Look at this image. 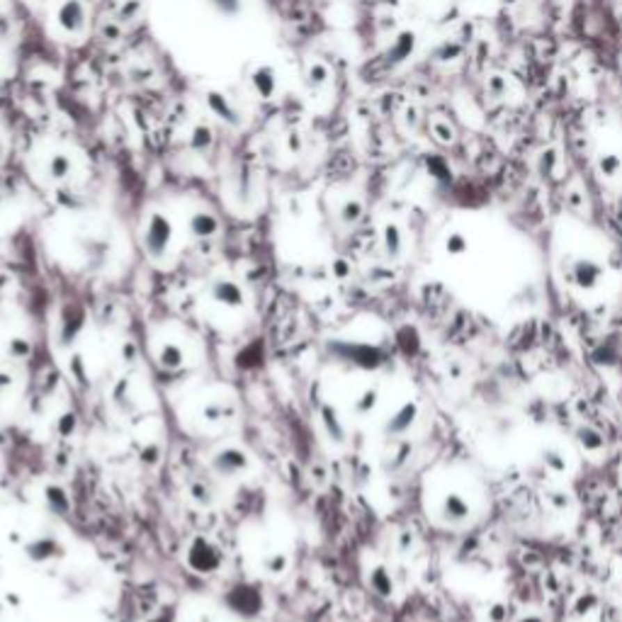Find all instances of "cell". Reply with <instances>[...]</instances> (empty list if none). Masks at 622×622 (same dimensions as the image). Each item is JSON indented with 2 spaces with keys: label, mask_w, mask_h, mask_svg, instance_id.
Instances as JSON below:
<instances>
[{
  "label": "cell",
  "mask_w": 622,
  "mask_h": 622,
  "mask_svg": "<svg viewBox=\"0 0 622 622\" xmlns=\"http://www.w3.org/2000/svg\"><path fill=\"white\" fill-rule=\"evenodd\" d=\"M185 561L192 571H197V574H214V571L221 569V561L224 559H221L219 547H216L214 542L207 540V537L200 535L190 542V547H187Z\"/></svg>",
  "instance_id": "4"
},
{
  "label": "cell",
  "mask_w": 622,
  "mask_h": 622,
  "mask_svg": "<svg viewBox=\"0 0 622 622\" xmlns=\"http://www.w3.org/2000/svg\"><path fill=\"white\" fill-rule=\"evenodd\" d=\"M86 19H88V13H86V5H83L81 0H63V3L58 5L56 22L63 32H68V34L83 32Z\"/></svg>",
  "instance_id": "7"
},
{
  "label": "cell",
  "mask_w": 622,
  "mask_h": 622,
  "mask_svg": "<svg viewBox=\"0 0 622 622\" xmlns=\"http://www.w3.org/2000/svg\"><path fill=\"white\" fill-rule=\"evenodd\" d=\"M433 129H436V134H440V136H438L440 141H452V129L445 125V122H436V125H433Z\"/></svg>",
  "instance_id": "37"
},
{
  "label": "cell",
  "mask_w": 622,
  "mask_h": 622,
  "mask_svg": "<svg viewBox=\"0 0 622 622\" xmlns=\"http://www.w3.org/2000/svg\"><path fill=\"white\" fill-rule=\"evenodd\" d=\"M8 603L17 605V603H19V598H17V596H8Z\"/></svg>",
  "instance_id": "45"
},
{
  "label": "cell",
  "mask_w": 622,
  "mask_h": 622,
  "mask_svg": "<svg viewBox=\"0 0 622 622\" xmlns=\"http://www.w3.org/2000/svg\"><path fill=\"white\" fill-rule=\"evenodd\" d=\"M413 51V34L411 32H404L397 37V42H394V47L389 49V58L392 61H404V58H408Z\"/></svg>",
  "instance_id": "25"
},
{
  "label": "cell",
  "mask_w": 622,
  "mask_h": 622,
  "mask_svg": "<svg viewBox=\"0 0 622 622\" xmlns=\"http://www.w3.org/2000/svg\"><path fill=\"white\" fill-rule=\"evenodd\" d=\"M190 226V234L195 239H212V236L219 231V219H216L212 212H195L187 221Z\"/></svg>",
  "instance_id": "14"
},
{
  "label": "cell",
  "mask_w": 622,
  "mask_h": 622,
  "mask_svg": "<svg viewBox=\"0 0 622 622\" xmlns=\"http://www.w3.org/2000/svg\"><path fill=\"white\" fill-rule=\"evenodd\" d=\"M141 457H144V462H149V465H156L158 462V447H146L144 452H141Z\"/></svg>",
  "instance_id": "42"
},
{
  "label": "cell",
  "mask_w": 622,
  "mask_h": 622,
  "mask_svg": "<svg viewBox=\"0 0 622 622\" xmlns=\"http://www.w3.org/2000/svg\"><path fill=\"white\" fill-rule=\"evenodd\" d=\"M73 170V161L68 154H54L47 161V173L51 180H66Z\"/></svg>",
  "instance_id": "20"
},
{
  "label": "cell",
  "mask_w": 622,
  "mask_h": 622,
  "mask_svg": "<svg viewBox=\"0 0 622 622\" xmlns=\"http://www.w3.org/2000/svg\"><path fill=\"white\" fill-rule=\"evenodd\" d=\"M369 589L374 591L377 596H382V598H389V596H394V576L389 574L387 566H374L372 571H369Z\"/></svg>",
  "instance_id": "17"
},
{
  "label": "cell",
  "mask_w": 622,
  "mask_h": 622,
  "mask_svg": "<svg viewBox=\"0 0 622 622\" xmlns=\"http://www.w3.org/2000/svg\"><path fill=\"white\" fill-rule=\"evenodd\" d=\"M338 355L343 360L360 365V367H377V365L384 362V355L372 345H340Z\"/></svg>",
  "instance_id": "11"
},
{
  "label": "cell",
  "mask_w": 622,
  "mask_h": 622,
  "mask_svg": "<svg viewBox=\"0 0 622 622\" xmlns=\"http://www.w3.org/2000/svg\"><path fill=\"white\" fill-rule=\"evenodd\" d=\"M605 278V268L593 258H574L566 265V280L581 292H591L596 289Z\"/></svg>",
  "instance_id": "5"
},
{
  "label": "cell",
  "mask_w": 622,
  "mask_h": 622,
  "mask_svg": "<svg viewBox=\"0 0 622 622\" xmlns=\"http://www.w3.org/2000/svg\"><path fill=\"white\" fill-rule=\"evenodd\" d=\"M488 620L491 622H503L506 620V608H503V605H493L491 613H488Z\"/></svg>",
  "instance_id": "40"
},
{
  "label": "cell",
  "mask_w": 622,
  "mask_h": 622,
  "mask_svg": "<svg viewBox=\"0 0 622 622\" xmlns=\"http://www.w3.org/2000/svg\"><path fill=\"white\" fill-rule=\"evenodd\" d=\"M154 622H170V620H168V618H158V620H154Z\"/></svg>",
  "instance_id": "47"
},
{
  "label": "cell",
  "mask_w": 622,
  "mask_h": 622,
  "mask_svg": "<svg viewBox=\"0 0 622 622\" xmlns=\"http://www.w3.org/2000/svg\"><path fill=\"white\" fill-rule=\"evenodd\" d=\"M321 423H324V431L328 433V438H333L335 442H343L345 438V428L340 423V418L335 416V411L330 406L321 408Z\"/></svg>",
  "instance_id": "21"
},
{
  "label": "cell",
  "mask_w": 622,
  "mask_h": 622,
  "mask_svg": "<svg viewBox=\"0 0 622 622\" xmlns=\"http://www.w3.org/2000/svg\"><path fill=\"white\" fill-rule=\"evenodd\" d=\"M287 555H282V552H278V555H270L268 559L263 561V566H265V571H268V574H273V576H280V574H285V569H287Z\"/></svg>",
  "instance_id": "34"
},
{
  "label": "cell",
  "mask_w": 622,
  "mask_h": 622,
  "mask_svg": "<svg viewBox=\"0 0 622 622\" xmlns=\"http://www.w3.org/2000/svg\"><path fill=\"white\" fill-rule=\"evenodd\" d=\"M362 214H365V205L360 200H345L338 212L340 221H343L345 226H355L360 219H362Z\"/></svg>",
  "instance_id": "22"
},
{
  "label": "cell",
  "mask_w": 622,
  "mask_h": 622,
  "mask_svg": "<svg viewBox=\"0 0 622 622\" xmlns=\"http://www.w3.org/2000/svg\"><path fill=\"white\" fill-rule=\"evenodd\" d=\"M445 250H447V255H465L467 250H469V241H467V236L465 234H447V239H445Z\"/></svg>",
  "instance_id": "31"
},
{
  "label": "cell",
  "mask_w": 622,
  "mask_h": 622,
  "mask_svg": "<svg viewBox=\"0 0 622 622\" xmlns=\"http://www.w3.org/2000/svg\"><path fill=\"white\" fill-rule=\"evenodd\" d=\"M83 326H86V311L83 309H68L66 314H63V321H61V343L71 345L73 340L78 338V333L83 330Z\"/></svg>",
  "instance_id": "15"
},
{
  "label": "cell",
  "mask_w": 622,
  "mask_h": 622,
  "mask_svg": "<svg viewBox=\"0 0 622 622\" xmlns=\"http://www.w3.org/2000/svg\"><path fill=\"white\" fill-rule=\"evenodd\" d=\"M209 3L214 5L221 15H229V17H234V15L241 13V0H209Z\"/></svg>",
  "instance_id": "36"
},
{
  "label": "cell",
  "mask_w": 622,
  "mask_h": 622,
  "mask_svg": "<svg viewBox=\"0 0 622 622\" xmlns=\"http://www.w3.org/2000/svg\"><path fill=\"white\" fill-rule=\"evenodd\" d=\"M542 460H545V465L550 467L552 472H557V474H564L566 469H569V457H566L561 450H557V447H550V450L545 452V457H542Z\"/></svg>",
  "instance_id": "28"
},
{
  "label": "cell",
  "mask_w": 622,
  "mask_h": 622,
  "mask_svg": "<svg viewBox=\"0 0 622 622\" xmlns=\"http://www.w3.org/2000/svg\"><path fill=\"white\" fill-rule=\"evenodd\" d=\"M10 384H13V377H10V374H5V372H0V394H3L5 389L10 387Z\"/></svg>",
  "instance_id": "44"
},
{
  "label": "cell",
  "mask_w": 622,
  "mask_h": 622,
  "mask_svg": "<svg viewBox=\"0 0 622 622\" xmlns=\"http://www.w3.org/2000/svg\"><path fill=\"white\" fill-rule=\"evenodd\" d=\"M170 241H173V221L166 214H161V212H154L149 216V221H146L144 234H141L144 250L154 260H161L168 253V248H170Z\"/></svg>",
  "instance_id": "2"
},
{
  "label": "cell",
  "mask_w": 622,
  "mask_h": 622,
  "mask_svg": "<svg viewBox=\"0 0 622 622\" xmlns=\"http://www.w3.org/2000/svg\"><path fill=\"white\" fill-rule=\"evenodd\" d=\"M44 501H47V508L54 516L63 518L71 513V498H68V493L61 486H54L51 484V486L44 488Z\"/></svg>",
  "instance_id": "16"
},
{
  "label": "cell",
  "mask_w": 622,
  "mask_h": 622,
  "mask_svg": "<svg viewBox=\"0 0 622 622\" xmlns=\"http://www.w3.org/2000/svg\"><path fill=\"white\" fill-rule=\"evenodd\" d=\"M76 428H78V418H76V413H61V416H58V421H56V433L61 438H71L73 433H76Z\"/></svg>",
  "instance_id": "33"
},
{
  "label": "cell",
  "mask_w": 622,
  "mask_h": 622,
  "mask_svg": "<svg viewBox=\"0 0 622 622\" xmlns=\"http://www.w3.org/2000/svg\"><path fill=\"white\" fill-rule=\"evenodd\" d=\"M209 292H212V299H214L216 304L229 307V309H239V307H244V302H246L244 289H241L234 280H224V278L214 280Z\"/></svg>",
  "instance_id": "9"
},
{
  "label": "cell",
  "mask_w": 622,
  "mask_h": 622,
  "mask_svg": "<svg viewBox=\"0 0 622 622\" xmlns=\"http://www.w3.org/2000/svg\"><path fill=\"white\" fill-rule=\"evenodd\" d=\"M224 605L236 615V618L255 620V618H260V613H263L265 600H263V593H260L258 586L236 584L234 589H229V593L224 596Z\"/></svg>",
  "instance_id": "1"
},
{
  "label": "cell",
  "mask_w": 622,
  "mask_h": 622,
  "mask_svg": "<svg viewBox=\"0 0 622 622\" xmlns=\"http://www.w3.org/2000/svg\"><path fill=\"white\" fill-rule=\"evenodd\" d=\"M516 622H545L542 620V615L540 613H535V610H527V613H520L518 615V620Z\"/></svg>",
  "instance_id": "41"
},
{
  "label": "cell",
  "mask_w": 622,
  "mask_h": 622,
  "mask_svg": "<svg viewBox=\"0 0 622 622\" xmlns=\"http://www.w3.org/2000/svg\"><path fill=\"white\" fill-rule=\"evenodd\" d=\"M205 100H207V107H209V112L216 117V120L226 122V125H229V127H239V125H241L239 110H236L234 102H231L229 97L224 95V93L207 90V93H205Z\"/></svg>",
  "instance_id": "10"
},
{
  "label": "cell",
  "mask_w": 622,
  "mask_h": 622,
  "mask_svg": "<svg viewBox=\"0 0 622 622\" xmlns=\"http://www.w3.org/2000/svg\"><path fill=\"white\" fill-rule=\"evenodd\" d=\"M192 496H195V501H200V503H209L212 498H209V491H207V488H202V486H192Z\"/></svg>",
  "instance_id": "39"
},
{
  "label": "cell",
  "mask_w": 622,
  "mask_h": 622,
  "mask_svg": "<svg viewBox=\"0 0 622 622\" xmlns=\"http://www.w3.org/2000/svg\"><path fill=\"white\" fill-rule=\"evenodd\" d=\"M620 481H622V472H620Z\"/></svg>",
  "instance_id": "49"
},
{
  "label": "cell",
  "mask_w": 622,
  "mask_h": 622,
  "mask_svg": "<svg viewBox=\"0 0 622 622\" xmlns=\"http://www.w3.org/2000/svg\"><path fill=\"white\" fill-rule=\"evenodd\" d=\"M158 365L163 369H180L185 365V353L177 343H163L158 353Z\"/></svg>",
  "instance_id": "19"
},
{
  "label": "cell",
  "mask_w": 622,
  "mask_h": 622,
  "mask_svg": "<svg viewBox=\"0 0 622 622\" xmlns=\"http://www.w3.org/2000/svg\"><path fill=\"white\" fill-rule=\"evenodd\" d=\"M0 207H3V195H0Z\"/></svg>",
  "instance_id": "48"
},
{
  "label": "cell",
  "mask_w": 622,
  "mask_h": 622,
  "mask_svg": "<svg viewBox=\"0 0 622 622\" xmlns=\"http://www.w3.org/2000/svg\"><path fill=\"white\" fill-rule=\"evenodd\" d=\"M63 545L56 540V537H37V540L27 542V547H24V555H27L29 561H34V564H44V561L49 559H61L63 557Z\"/></svg>",
  "instance_id": "8"
},
{
  "label": "cell",
  "mask_w": 622,
  "mask_h": 622,
  "mask_svg": "<svg viewBox=\"0 0 622 622\" xmlns=\"http://www.w3.org/2000/svg\"><path fill=\"white\" fill-rule=\"evenodd\" d=\"M8 353H10V358H15V360H24V358H29V353H32V343H29L27 338H10Z\"/></svg>",
  "instance_id": "32"
},
{
  "label": "cell",
  "mask_w": 622,
  "mask_h": 622,
  "mask_svg": "<svg viewBox=\"0 0 622 622\" xmlns=\"http://www.w3.org/2000/svg\"><path fill=\"white\" fill-rule=\"evenodd\" d=\"M250 86L260 100H273L278 93V73L273 66H258L250 73Z\"/></svg>",
  "instance_id": "13"
},
{
  "label": "cell",
  "mask_w": 622,
  "mask_h": 622,
  "mask_svg": "<svg viewBox=\"0 0 622 622\" xmlns=\"http://www.w3.org/2000/svg\"><path fill=\"white\" fill-rule=\"evenodd\" d=\"M333 275H335V278H348V275H350L348 260H335V263H333Z\"/></svg>",
  "instance_id": "38"
},
{
  "label": "cell",
  "mask_w": 622,
  "mask_h": 622,
  "mask_svg": "<svg viewBox=\"0 0 622 622\" xmlns=\"http://www.w3.org/2000/svg\"><path fill=\"white\" fill-rule=\"evenodd\" d=\"M377 404H379L377 389H365V392L358 397V401L353 404V411L358 413V416H367V413H372L374 408H377Z\"/></svg>",
  "instance_id": "26"
},
{
  "label": "cell",
  "mask_w": 622,
  "mask_h": 622,
  "mask_svg": "<svg viewBox=\"0 0 622 622\" xmlns=\"http://www.w3.org/2000/svg\"><path fill=\"white\" fill-rule=\"evenodd\" d=\"M579 442H581V447L589 452V455H596V452L605 450L603 436H600L598 431H593V428H581L579 431Z\"/></svg>",
  "instance_id": "24"
},
{
  "label": "cell",
  "mask_w": 622,
  "mask_h": 622,
  "mask_svg": "<svg viewBox=\"0 0 622 622\" xmlns=\"http://www.w3.org/2000/svg\"><path fill=\"white\" fill-rule=\"evenodd\" d=\"M328 78H330V71H328V66H326V63L314 61V63H311V66L307 68V86H309V88H321V86H326V83H328Z\"/></svg>",
  "instance_id": "27"
},
{
  "label": "cell",
  "mask_w": 622,
  "mask_h": 622,
  "mask_svg": "<svg viewBox=\"0 0 622 622\" xmlns=\"http://www.w3.org/2000/svg\"><path fill=\"white\" fill-rule=\"evenodd\" d=\"M416 418H418V404L406 401L404 406H399V411L392 413L384 431H387V436H404V433H408L413 428Z\"/></svg>",
  "instance_id": "12"
},
{
  "label": "cell",
  "mask_w": 622,
  "mask_h": 622,
  "mask_svg": "<svg viewBox=\"0 0 622 622\" xmlns=\"http://www.w3.org/2000/svg\"><path fill=\"white\" fill-rule=\"evenodd\" d=\"M382 244H384V253L389 255V258H399L404 250V234L401 229H399L397 224H387L382 231Z\"/></svg>",
  "instance_id": "18"
},
{
  "label": "cell",
  "mask_w": 622,
  "mask_h": 622,
  "mask_svg": "<svg viewBox=\"0 0 622 622\" xmlns=\"http://www.w3.org/2000/svg\"><path fill=\"white\" fill-rule=\"evenodd\" d=\"M545 496H547V501L555 506V511H569V508H571L569 493L561 491V488H552V491H547Z\"/></svg>",
  "instance_id": "35"
},
{
  "label": "cell",
  "mask_w": 622,
  "mask_h": 622,
  "mask_svg": "<svg viewBox=\"0 0 622 622\" xmlns=\"http://www.w3.org/2000/svg\"><path fill=\"white\" fill-rule=\"evenodd\" d=\"M212 144H214V134H212L209 127L200 125L192 129V136H190L192 151H197V154H207V151L212 149Z\"/></svg>",
  "instance_id": "23"
},
{
  "label": "cell",
  "mask_w": 622,
  "mask_h": 622,
  "mask_svg": "<svg viewBox=\"0 0 622 622\" xmlns=\"http://www.w3.org/2000/svg\"><path fill=\"white\" fill-rule=\"evenodd\" d=\"M438 518L445 525H465L474 518V498L462 488L442 493L440 503H438Z\"/></svg>",
  "instance_id": "3"
},
{
  "label": "cell",
  "mask_w": 622,
  "mask_h": 622,
  "mask_svg": "<svg viewBox=\"0 0 622 622\" xmlns=\"http://www.w3.org/2000/svg\"><path fill=\"white\" fill-rule=\"evenodd\" d=\"M212 469L219 477L234 479L248 469V455L244 450H239V447H224V450H219L212 457Z\"/></svg>",
  "instance_id": "6"
},
{
  "label": "cell",
  "mask_w": 622,
  "mask_h": 622,
  "mask_svg": "<svg viewBox=\"0 0 622 622\" xmlns=\"http://www.w3.org/2000/svg\"><path fill=\"white\" fill-rule=\"evenodd\" d=\"M122 355H125V360H134L136 358V345L134 343H125V348H122Z\"/></svg>",
  "instance_id": "43"
},
{
  "label": "cell",
  "mask_w": 622,
  "mask_h": 622,
  "mask_svg": "<svg viewBox=\"0 0 622 622\" xmlns=\"http://www.w3.org/2000/svg\"><path fill=\"white\" fill-rule=\"evenodd\" d=\"M3 151H5V146H3V139H0V158H3Z\"/></svg>",
  "instance_id": "46"
},
{
  "label": "cell",
  "mask_w": 622,
  "mask_h": 622,
  "mask_svg": "<svg viewBox=\"0 0 622 622\" xmlns=\"http://www.w3.org/2000/svg\"><path fill=\"white\" fill-rule=\"evenodd\" d=\"M598 170L605 177H618L622 173V158L615 154H603L598 158Z\"/></svg>",
  "instance_id": "30"
},
{
  "label": "cell",
  "mask_w": 622,
  "mask_h": 622,
  "mask_svg": "<svg viewBox=\"0 0 622 622\" xmlns=\"http://www.w3.org/2000/svg\"><path fill=\"white\" fill-rule=\"evenodd\" d=\"M231 413H234V408L226 406L224 401H212V404H207V406L202 408V416H205L207 421H212V423L224 421V418H229Z\"/></svg>",
  "instance_id": "29"
}]
</instances>
